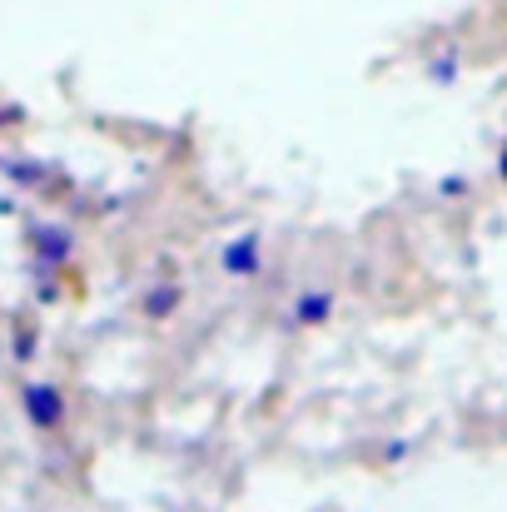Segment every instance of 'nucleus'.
<instances>
[{
	"instance_id": "1",
	"label": "nucleus",
	"mask_w": 507,
	"mask_h": 512,
	"mask_svg": "<svg viewBox=\"0 0 507 512\" xmlns=\"http://www.w3.org/2000/svg\"><path fill=\"white\" fill-rule=\"evenodd\" d=\"M25 418H30L35 428H60V418H65V398H60V388H50V383H30V388H25Z\"/></svg>"
},
{
	"instance_id": "2",
	"label": "nucleus",
	"mask_w": 507,
	"mask_h": 512,
	"mask_svg": "<svg viewBox=\"0 0 507 512\" xmlns=\"http://www.w3.org/2000/svg\"><path fill=\"white\" fill-rule=\"evenodd\" d=\"M224 269H254V239L234 244V254L224 249Z\"/></svg>"
}]
</instances>
